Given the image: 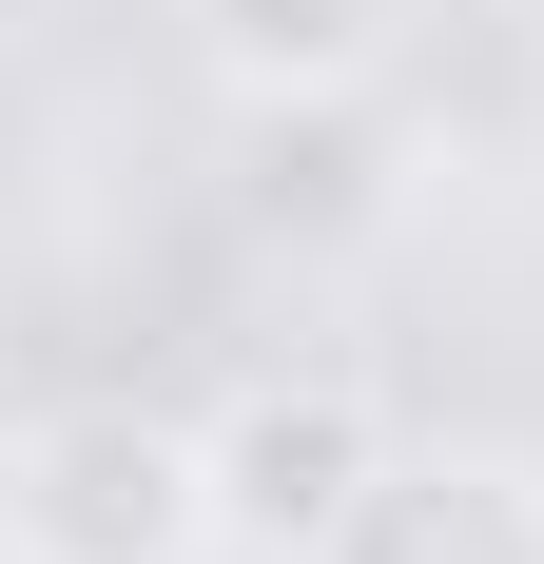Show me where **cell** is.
Instances as JSON below:
<instances>
[{
	"label": "cell",
	"mask_w": 544,
	"mask_h": 564,
	"mask_svg": "<svg viewBox=\"0 0 544 564\" xmlns=\"http://www.w3.org/2000/svg\"><path fill=\"white\" fill-rule=\"evenodd\" d=\"M389 215H409V117H389V78H350V98H233V234L253 253L330 273Z\"/></svg>",
	"instance_id": "cell-3"
},
{
	"label": "cell",
	"mask_w": 544,
	"mask_h": 564,
	"mask_svg": "<svg viewBox=\"0 0 544 564\" xmlns=\"http://www.w3.org/2000/svg\"><path fill=\"white\" fill-rule=\"evenodd\" d=\"M0 545L20 564H233L215 545V429H175L137 390L20 409L0 429Z\"/></svg>",
	"instance_id": "cell-1"
},
{
	"label": "cell",
	"mask_w": 544,
	"mask_h": 564,
	"mask_svg": "<svg viewBox=\"0 0 544 564\" xmlns=\"http://www.w3.org/2000/svg\"><path fill=\"white\" fill-rule=\"evenodd\" d=\"M330 564H544V467H505V448H389V487L330 525Z\"/></svg>",
	"instance_id": "cell-4"
},
{
	"label": "cell",
	"mask_w": 544,
	"mask_h": 564,
	"mask_svg": "<svg viewBox=\"0 0 544 564\" xmlns=\"http://www.w3.org/2000/svg\"><path fill=\"white\" fill-rule=\"evenodd\" d=\"M389 487V409L350 370H253L215 409V545L233 564H330V525Z\"/></svg>",
	"instance_id": "cell-2"
},
{
	"label": "cell",
	"mask_w": 544,
	"mask_h": 564,
	"mask_svg": "<svg viewBox=\"0 0 544 564\" xmlns=\"http://www.w3.org/2000/svg\"><path fill=\"white\" fill-rule=\"evenodd\" d=\"M195 58H215V98H350L409 58V0H175Z\"/></svg>",
	"instance_id": "cell-5"
}]
</instances>
